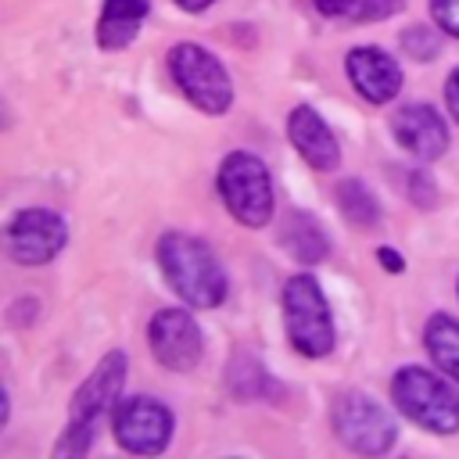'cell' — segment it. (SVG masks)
I'll list each match as a JSON object with an SVG mask.
<instances>
[{
	"instance_id": "6da1fadb",
	"label": "cell",
	"mask_w": 459,
	"mask_h": 459,
	"mask_svg": "<svg viewBox=\"0 0 459 459\" xmlns=\"http://www.w3.org/2000/svg\"><path fill=\"white\" fill-rule=\"evenodd\" d=\"M158 262L176 294L197 308H212L226 298V273L215 251L190 233H165L158 240Z\"/></svg>"
},
{
	"instance_id": "7a4b0ae2",
	"label": "cell",
	"mask_w": 459,
	"mask_h": 459,
	"mask_svg": "<svg viewBox=\"0 0 459 459\" xmlns=\"http://www.w3.org/2000/svg\"><path fill=\"white\" fill-rule=\"evenodd\" d=\"M122 384H126V355L108 351L97 362V369L86 377V384L75 391L68 427H65V437L54 445V455H82L93 445V427L104 412H115Z\"/></svg>"
},
{
	"instance_id": "3957f363",
	"label": "cell",
	"mask_w": 459,
	"mask_h": 459,
	"mask_svg": "<svg viewBox=\"0 0 459 459\" xmlns=\"http://www.w3.org/2000/svg\"><path fill=\"white\" fill-rule=\"evenodd\" d=\"M391 394L412 423H420L434 434L459 430V391L448 380H441L437 373H430L423 366H405L394 373Z\"/></svg>"
},
{
	"instance_id": "277c9868",
	"label": "cell",
	"mask_w": 459,
	"mask_h": 459,
	"mask_svg": "<svg viewBox=\"0 0 459 459\" xmlns=\"http://www.w3.org/2000/svg\"><path fill=\"white\" fill-rule=\"evenodd\" d=\"M283 319H287V337L301 355L319 359L333 348L330 305L308 273H298L283 283Z\"/></svg>"
},
{
	"instance_id": "5b68a950",
	"label": "cell",
	"mask_w": 459,
	"mask_h": 459,
	"mask_svg": "<svg viewBox=\"0 0 459 459\" xmlns=\"http://www.w3.org/2000/svg\"><path fill=\"white\" fill-rule=\"evenodd\" d=\"M169 68H172V79L179 82V90L186 93V100L194 108H201L204 115H222L230 108L233 82H230L226 68L219 65V57H212L204 47H197V43L172 47Z\"/></svg>"
},
{
	"instance_id": "8992f818",
	"label": "cell",
	"mask_w": 459,
	"mask_h": 459,
	"mask_svg": "<svg viewBox=\"0 0 459 459\" xmlns=\"http://www.w3.org/2000/svg\"><path fill=\"white\" fill-rule=\"evenodd\" d=\"M219 194L226 201V208L244 222V226H265L273 215V183L265 165L247 154L237 151L222 161L219 169Z\"/></svg>"
},
{
	"instance_id": "52a82bcc",
	"label": "cell",
	"mask_w": 459,
	"mask_h": 459,
	"mask_svg": "<svg viewBox=\"0 0 459 459\" xmlns=\"http://www.w3.org/2000/svg\"><path fill=\"white\" fill-rule=\"evenodd\" d=\"M333 430L348 448H355L362 455L387 452L394 445V434H398L391 412L380 402H373L369 394H362V391H348L333 405Z\"/></svg>"
},
{
	"instance_id": "ba28073f",
	"label": "cell",
	"mask_w": 459,
	"mask_h": 459,
	"mask_svg": "<svg viewBox=\"0 0 459 459\" xmlns=\"http://www.w3.org/2000/svg\"><path fill=\"white\" fill-rule=\"evenodd\" d=\"M111 430L126 452L158 455L172 437V412L154 398H126L111 412Z\"/></svg>"
},
{
	"instance_id": "9c48e42d",
	"label": "cell",
	"mask_w": 459,
	"mask_h": 459,
	"mask_svg": "<svg viewBox=\"0 0 459 459\" xmlns=\"http://www.w3.org/2000/svg\"><path fill=\"white\" fill-rule=\"evenodd\" d=\"M151 351L172 373H190L201 362V326L183 308H161L151 319Z\"/></svg>"
},
{
	"instance_id": "30bf717a",
	"label": "cell",
	"mask_w": 459,
	"mask_h": 459,
	"mask_svg": "<svg viewBox=\"0 0 459 459\" xmlns=\"http://www.w3.org/2000/svg\"><path fill=\"white\" fill-rule=\"evenodd\" d=\"M65 247V222L47 208H25L7 226V251L22 265H43Z\"/></svg>"
},
{
	"instance_id": "8fae6325",
	"label": "cell",
	"mask_w": 459,
	"mask_h": 459,
	"mask_svg": "<svg viewBox=\"0 0 459 459\" xmlns=\"http://www.w3.org/2000/svg\"><path fill=\"white\" fill-rule=\"evenodd\" d=\"M348 79L373 104H384L402 90V68L377 47H355L348 54Z\"/></svg>"
},
{
	"instance_id": "7c38bea8",
	"label": "cell",
	"mask_w": 459,
	"mask_h": 459,
	"mask_svg": "<svg viewBox=\"0 0 459 459\" xmlns=\"http://www.w3.org/2000/svg\"><path fill=\"white\" fill-rule=\"evenodd\" d=\"M398 143L416 158H437L448 147V129L430 104H405L391 122Z\"/></svg>"
},
{
	"instance_id": "4fadbf2b",
	"label": "cell",
	"mask_w": 459,
	"mask_h": 459,
	"mask_svg": "<svg viewBox=\"0 0 459 459\" xmlns=\"http://www.w3.org/2000/svg\"><path fill=\"white\" fill-rule=\"evenodd\" d=\"M287 133H290L298 154H301L312 169H319V172H333V169H337L341 147H337V140H333V133H330V126L323 122L319 111H312V108H294L290 118H287Z\"/></svg>"
},
{
	"instance_id": "5bb4252c",
	"label": "cell",
	"mask_w": 459,
	"mask_h": 459,
	"mask_svg": "<svg viewBox=\"0 0 459 459\" xmlns=\"http://www.w3.org/2000/svg\"><path fill=\"white\" fill-rule=\"evenodd\" d=\"M151 4L147 0H104L100 22H97V39L104 50H122L126 43H133L136 29L143 25Z\"/></svg>"
},
{
	"instance_id": "9a60e30c",
	"label": "cell",
	"mask_w": 459,
	"mask_h": 459,
	"mask_svg": "<svg viewBox=\"0 0 459 459\" xmlns=\"http://www.w3.org/2000/svg\"><path fill=\"white\" fill-rule=\"evenodd\" d=\"M423 341H427V351L437 362V369L448 373L452 380H459V319H452L445 312L430 316Z\"/></svg>"
},
{
	"instance_id": "2e32d148",
	"label": "cell",
	"mask_w": 459,
	"mask_h": 459,
	"mask_svg": "<svg viewBox=\"0 0 459 459\" xmlns=\"http://www.w3.org/2000/svg\"><path fill=\"white\" fill-rule=\"evenodd\" d=\"M283 244H287V251H290L298 262H305V265L323 262V255H326V237H323V230L316 226V219H308V215H301V212L290 215V230H287Z\"/></svg>"
},
{
	"instance_id": "e0dca14e",
	"label": "cell",
	"mask_w": 459,
	"mask_h": 459,
	"mask_svg": "<svg viewBox=\"0 0 459 459\" xmlns=\"http://www.w3.org/2000/svg\"><path fill=\"white\" fill-rule=\"evenodd\" d=\"M337 201H341V212L351 226H373L380 219V208L373 201V194L359 183V179H344L337 186Z\"/></svg>"
},
{
	"instance_id": "ac0fdd59",
	"label": "cell",
	"mask_w": 459,
	"mask_h": 459,
	"mask_svg": "<svg viewBox=\"0 0 459 459\" xmlns=\"http://www.w3.org/2000/svg\"><path fill=\"white\" fill-rule=\"evenodd\" d=\"M437 36L430 32V29H423V25H412V29H405L402 32V50L409 54V57H416V61H427V57H434L437 54Z\"/></svg>"
},
{
	"instance_id": "d6986e66",
	"label": "cell",
	"mask_w": 459,
	"mask_h": 459,
	"mask_svg": "<svg viewBox=\"0 0 459 459\" xmlns=\"http://www.w3.org/2000/svg\"><path fill=\"white\" fill-rule=\"evenodd\" d=\"M430 14H434L437 29L459 36V0H430Z\"/></svg>"
},
{
	"instance_id": "ffe728a7",
	"label": "cell",
	"mask_w": 459,
	"mask_h": 459,
	"mask_svg": "<svg viewBox=\"0 0 459 459\" xmlns=\"http://www.w3.org/2000/svg\"><path fill=\"white\" fill-rule=\"evenodd\" d=\"M398 7H402V0H359V4L351 7V18H359V22L387 18V14H394Z\"/></svg>"
},
{
	"instance_id": "44dd1931",
	"label": "cell",
	"mask_w": 459,
	"mask_h": 459,
	"mask_svg": "<svg viewBox=\"0 0 459 459\" xmlns=\"http://www.w3.org/2000/svg\"><path fill=\"white\" fill-rule=\"evenodd\" d=\"M355 4H359V0H316V7H319L323 14H330V18H337V14H351Z\"/></svg>"
},
{
	"instance_id": "7402d4cb",
	"label": "cell",
	"mask_w": 459,
	"mask_h": 459,
	"mask_svg": "<svg viewBox=\"0 0 459 459\" xmlns=\"http://www.w3.org/2000/svg\"><path fill=\"white\" fill-rule=\"evenodd\" d=\"M445 100H448V111L455 115V122H459V68L448 75V86H445Z\"/></svg>"
},
{
	"instance_id": "603a6c76",
	"label": "cell",
	"mask_w": 459,
	"mask_h": 459,
	"mask_svg": "<svg viewBox=\"0 0 459 459\" xmlns=\"http://www.w3.org/2000/svg\"><path fill=\"white\" fill-rule=\"evenodd\" d=\"M380 262H384L391 273H398V269H402V262H398V255H394L391 247H380Z\"/></svg>"
},
{
	"instance_id": "cb8c5ba5",
	"label": "cell",
	"mask_w": 459,
	"mask_h": 459,
	"mask_svg": "<svg viewBox=\"0 0 459 459\" xmlns=\"http://www.w3.org/2000/svg\"><path fill=\"white\" fill-rule=\"evenodd\" d=\"M176 4H179L183 11H204V7L212 4V0H176Z\"/></svg>"
}]
</instances>
